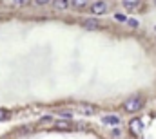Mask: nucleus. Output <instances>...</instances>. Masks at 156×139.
Masks as SVG:
<instances>
[{
  "instance_id": "1",
  "label": "nucleus",
  "mask_w": 156,
  "mask_h": 139,
  "mask_svg": "<svg viewBox=\"0 0 156 139\" xmlns=\"http://www.w3.org/2000/svg\"><path fill=\"white\" fill-rule=\"evenodd\" d=\"M142 107H144V98L136 94V96H131V98L125 100V103H123V110L134 114V112H138Z\"/></svg>"
},
{
  "instance_id": "2",
  "label": "nucleus",
  "mask_w": 156,
  "mask_h": 139,
  "mask_svg": "<svg viewBox=\"0 0 156 139\" xmlns=\"http://www.w3.org/2000/svg\"><path fill=\"white\" fill-rule=\"evenodd\" d=\"M129 128H131V134L133 136H140L142 130H144V121L140 117H133L131 123H129Z\"/></svg>"
},
{
  "instance_id": "9",
  "label": "nucleus",
  "mask_w": 156,
  "mask_h": 139,
  "mask_svg": "<svg viewBox=\"0 0 156 139\" xmlns=\"http://www.w3.org/2000/svg\"><path fill=\"white\" fill-rule=\"evenodd\" d=\"M138 5H140L138 0H136V2H131V0H125V2H123V7H127V9H136Z\"/></svg>"
},
{
  "instance_id": "11",
  "label": "nucleus",
  "mask_w": 156,
  "mask_h": 139,
  "mask_svg": "<svg viewBox=\"0 0 156 139\" xmlns=\"http://www.w3.org/2000/svg\"><path fill=\"white\" fill-rule=\"evenodd\" d=\"M127 22H129L131 27H138V22H136V20H127Z\"/></svg>"
},
{
  "instance_id": "4",
  "label": "nucleus",
  "mask_w": 156,
  "mask_h": 139,
  "mask_svg": "<svg viewBox=\"0 0 156 139\" xmlns=\"http://www.w3.org/2000/svg\"><path fill=\"white\" fill-rule=\"evenodd\" d=\"M82 25H83L85 29H89V31H96V29H100V22L94 20V18H85V20L82 22Z\"/></svg>"
},
{
  "instance_id": "8",
  "label": "nucleus",
  "mask_w": 156,
  "mask_h": 139,
  "mask_svg": "<svg viewBox=\"0 0 156 139\" xmlns=\"http://www.w3.org/2000/svg\"><path fill=\"white\" fill-rule=\"evenodd\" d=\"M53 5H55V7H58V9H66V7H69L71 4H69V2H66V0H56V2H53Z\"/></svg>"
},
{
  "instance_id": "13",
  "label": "nucleus",
  "mask_w": 156,
  "mask_h": 139,
  "mask_svg": "<svg viewBox=\"0 0 156 139\" xmlns=\"http://www.w3.org/2000/svg\"><path fill=\"white\" fill-rule=\"evenodd\" d=\"M116 20H120V22H125V20H127V18H125V16H123V15H116Z\"/></svg>"
},
{
  "instance_id": "10",
  "label": "nucleus",
  "mask_w": 156,
  "mask_h": 139,
  "mask_svg": "<svg viewBox=\"0 0 156 139\" xmlns=\"http://www.w3.org/2000/svg\"><path fill=\"white\" fill-rule=\"evenodd\" d=\"M5 119H9V112L5 108H0V121H5Z\"/></svg>"
},
{
  "instance_id": "5",
  "label": "nucleus",
  "mask_w": 156,
  "mask_h": 139,
  "mask_svg": "<svg viewBox=\"0 0 156 139\" xmlns=\"http://www.w3.org/2000/svg\"><path fill=\"white\" fill-rule=\"evenodd\" d=\"M76 110L80 114H87V116H91L93 112H94V105L91 103H78L76 105Z\"/></svg>"
},
{
  "instance_id": "7",
  "label": "nucleus",
  "mask_w": 156,
  "mask_h": 139,
  "mask_svg": "<svg viewBox=\"0 0 156 139\" xmlns=\"http://www.w3.org/2000/svg\"><path fill=\"white\" fill-rule=\"evenodd\" d=\"M55 130H73V123H69V121H56L55 123Z\"/></svg>"
},
{
  "instance_id": "12",
  "label": "nucleus",
  "mask_w": 156,
  "mask_h": 139,
  "mask_svg": "<svg viewBox=\"0 0 156 139\" xmlns=\"http://www.w3.org/2000/svg\"><path fill=\"white\" fill-rule=\"evenodd\" d=\"M73 5H76V7H83L85 2H73Z\"/></svg>"
},
{
  "instance_id": "6",
  "label": "nucleus",
  "mask_w": 156,
  "mask_h": 139,
  "mask_svg": "<svg viewBox=\"0 0 156 139\" xmlns=\"http://www.w3.org/2000/svg\"><path fill=\"white\" fill-rule=\"evenodd\" d=\"M102 123L104 125H109V127H116V125H120V117L118 116H104Z\"/></svg>"
},
{
  "instance_id": "3",
  "label": "nucleus",
  "mask_w": 156,
  "mask_h": 139,
  "mask_svg": "<svg viewBox=\"0 0 156 139\" xmlns=\"http://www.w3.org/2000/svg\"><path fill=\"white\" fill-rule=\"evenodd\" d=\"M91 13L93 15H104V13H107V4L105 2H93L91 4Z\"/></svg>"
}]
</instances>
